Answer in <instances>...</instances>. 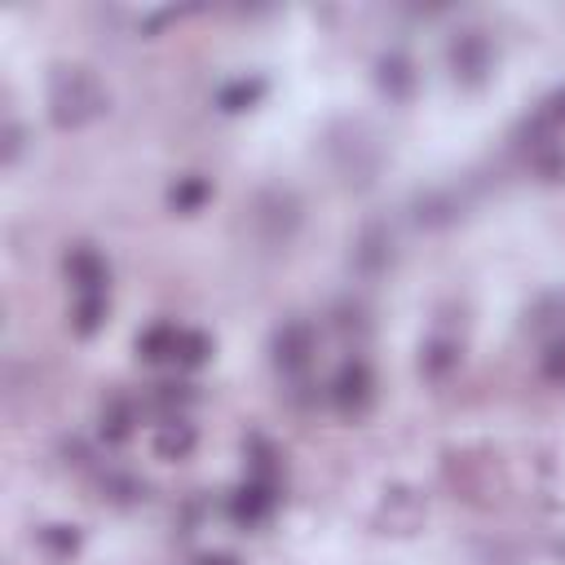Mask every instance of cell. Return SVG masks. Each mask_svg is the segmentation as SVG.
Listing matches in <instances>:
<instances>
[{"instance_id":"20","label":"cell","mask_w":565,"mask_h":565,"mask_svg":"<svg viewBox=\"0 0 565 565\" xmlns=\"http://www.w3.org/2000/svg\"><path fill=\"white\" fill-rule=\"evenodd\" d=\"M199 565H238V561H234V556H203Z\"/></svg>"},{"instance_id":"7","label":"cell","mask_w":565,"mask_h":565,"mask_svg":"<svg viewBox=\"0 0 565 565\" xmlns=\"http://www.w3.org/2000/svg\"><path fill=\"white\" fill-rule=\"evenodd\" d=\"M132 428H137V402L128 393H110L102 402V437H106V446H124L132 437Z\"/></svg>"},{"instance_id":"12","label":"cell","mask_w":565,"mask_h":565,"mask_svg":"<svg viewBox=\"0 0 565 565\" xmlns=\"http://www.w3.org/2000/svg\"><path fill=\"white\" fill-rule=\"evenodd\" d=\"M190 446H194V428L185 419H168L159 428V437H154V450L163 459H181V455H190Z\"/></svg>"},{"instance_id":"6","label":"cell","mask_w":565,"mask_h":565,"mask_svg":"<svg viewBox=\"0 0 565 565\" xmlns=\"http://www.w3.org/2000/svg\"><path fill=\"white\" fill-rule=\"evenodd\" d=\"M450 71L459 84H481L490 71V40L481 31H468L450 44Z\"/></svg>"},{"instance_id":"1","label":"cell","mask_w":565,"mask_h":565,"mask_svg":"<svg viewBox=\"0 0 565 565\" xmlns=\"http://www.w3.org/2000/svg\"><path fill=\"white\" fill-rule=\"evenodd\" d=\"M106 110V88L88 66H57L49 75V115L57 128H84Z\"/></svg>"},{"instance_id":"5","label":"cell","mask_w":565,"mask_h":565,"mask_svg":"<svg viewBox=\"0 0 565 565\" xmlns=\"http://www.w3.org/2000/svg\"><path fill=\"white\" fill-rule=\"evenodd\" d=\"M66 278H71V287H75V296H106L110 269H106V260H102L97 247L75 243V247L66 252Z\"/></svg>"},{"instance_id":"14","label":"cell","mask_w":565,"mask_h":565,"mask_svg":"<svg viewBox=\"0 0 565 565\" xmlns=\"http://www.w3.org/2000/svg\"><path fill=\"white\" fill-rule=\"evenodd\" d=\"M102 322H106V296H75V309H71L75 335H93Z\"/></svg>"},{"instance_id":"15","label":"cell","mask_w":565,"mask_h":565,"mask_svg":"<svg viewBox=\"0 0 565 565\" xmlns=\"http://www.w3.org/2000/svg\"><path fill=\"white\" fill-rule=\"evenodd\" d=\"M260 93H265V84H260V79H234V84H225V88H221V97H216V102H221V110H243V106H252Z\"/></svg>"},{"instance_id":"2","label":"cell","mask_w":565,"mask_h":565,"mask_svg":"<svg viewBox=\"0 0 565 565\" xmlns=\"http://www.w3.org/2000/svg\"><path fill=\"white\" fill-rule=\"evenodd\" d=\"M313 322H305V318H291V322H282L278 331H274V366H278V375H287V380H300L305 371H309V362H313Z\"/></svg>"},{"instance_id":"21","label":"cell","mask_w":565,"mask_h":565,"mask_svg":"<svg viewBox=\"0 0 565 565\" xmlns=\"http://www.w3.org/2000/svg\"><path fill=\"white\" fill-rule=\"evenodd\" d=\"M561 552H565V547H561Z\"/></svg>"},{"instance_id":"11","label":"cell","mask_w":565,"mask_h":565,"mask_svg":"<svg viewBox=\"0 0 565 565\" xmlns=\"http://www.w3.org/2000/svg\"><path fill=\"white\" fill-rule=\"evenodd\" d=\"M207 353H212V340H207L203 331H190V327H181V340H177L172 366H181V371H194V366H203V362H207Z\"/></svg>"},{"instance_id":"9","label":"cell","mask_w":565,"mask_h":565,"mask_svg":"<svg viewBox=\"0 0 565 565\" xmlns=\"http://www.w3.org/2000/svg\"><path fill=\"white\" fill-rule=\"evenodd\" d=\"M419 366H424L428 380H446V375L459 366V340L446 335V331H437L433 340H424V358H419Z\"/></svg>"},{"instance_id":"18","label":"cell","mask_w":565,"mask_h":565,"mask_svg":"<svg viewBox=\"0 0 565 565\" xmlns=\"http://www.w3.org/2000/svg\"><path fill=\"white\" fill-rule=\"evenodd\" d=\"M539 119H543V124H547L552 132H561V128H565V88H561V93H552V97L543 102Z\"/></svg>"},{"instance_id":"13","label":"cell","mask_w":565,"mask_h":565,"mask_svg":"<svg viewBox=\"0 0 565 565\" xmlns=\"http://www.w3.org/2000/svg\"><path fill=\"white\" fill-rule=\"evenodd\" d=\"M207 194H212V185H207L203 177H181V181L172 185L168 203H172V212H199V207L207 203Z\"/></svg>"},{"instance_id":"3","label":"cell","mask_w":565,"mask_h":565,"mask_svg":"<svg viewBox=\"0 0 565 565\" xmlns=\"http://www.w3.org/2000/svg\"><path fill=\"white\" fill-rule=\"evenodd\" d=\"M371 393H375V380H371V366L362 358H344L340 371L331 375V402L340 415H362L371 406Z\"/></svg>"},{"instance_id":"19","label":"cell","mask_w":565,"mask_h":565,"mask_svg":"<svg viewBox=\"0 0 565 565\" xmlns=\"http://www.w3.org/2000/svg\"><path fill=\"white\" fill-rule=\"evenodd\" d=\"M18 150H22V128H18V124H9V128H4V163H13V159H18Z\"/></svg>"},{"instance_id":"4","label":"cell","mask_w":565,"mask_h":565,"mask_svg":"<svg viewBox=\"0 0 565 565\" xmlns=\"http://www.w3.org/2000/svg\"><path fill=\"white\" fill-rule=\"evenodd\" d=\"M274 508H278V481H269V477H252L247 472V481L230 494V516L238 525H260Z\"/></svg>"},{"instance_id":"17","label":"cell","mask_w":565,"mask_h":565,"mask_svg":"<svg viewBox=\"0 0 565 565\" xmlns=\"http://www.w3.org/2000/svg\"><path fill=\"white\" fill-rule=\"evenodd\" d=\"M40 543H44L53 556H71V552L79 547L75 530H66V525H49V530H40Z\"/></svg>"},{"instance_id":"8","label":"cell","mask_w":565,"mask_h":565,"mask_svg":"<svg viewBox=\"0 0 565 565\" xmlns=\"http://www.w3.org/2000/svg\"><path fill=\"white\" fill-rule=\"evenodd\" d=\"M177 340H181V327H177V322H154V327H146V331L137 335V353H141V362L159 366V362H172Z\"/></svg>"},{"instance_id":"16","label":"cell","mask_w":565,"mask_h":565,"mask_svg":"<svg viewBox=\"0 0 565 565\" xmlns=\"http://www.w3.org/2000/svg\"><path fill=\"white\" fill-rule=\"evenodd\" d=\"M543 380H552V384L565 388V331H556L543 344Z\"/></svg>"},{"instance_id":"10","label":"cell","mask_w":565,"mask_h":565,"mask_svg":"<svg viewBox=\"0 0 565 565\" xmlns=\"http://www.w3.org/2000/svg\"><path fill=\"white\" fill-rule=\"evenodd\" d=\"M411 84H415V75H411V62L402 57V53H388V57H380V88L388 93V97H406L411 93Z\"/></svg>"}]
</instances>
